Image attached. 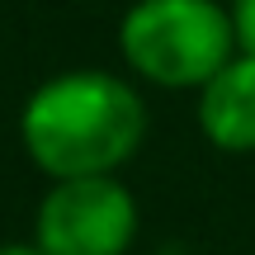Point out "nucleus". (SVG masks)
I'll return each instance as SVG.
<instances>
[{
  "mask_svg": "<svg viewBox=\"0 0 255 255\" xmlns=\"http://www.w3.org/2000/svg\"><path fill=\"white\" fill-rule=\"evenodd\" d=\"M199 132L218 151L246 156L255 151V57L237 52L194 100Z\"/></svg>",
  "mask_w": 255,
  "mask_h": 255,
  "instance_id": "20e7f679",
  "label": "nucleus"
},
{
  "mask_svg": "<svg viewBox=\"0 0 255 255\" xmlns=\"http://www.w3.org/2000/svg\"><path fill=\"white\" fill-rule=\"evenodd\" d=\"M0 255H43L33 241H14V246H0Z\"/></svg>",
  "mask_w": 255,
  "mask_h": 255,
  "instance_id": "423d86ee",
  "label": "nucleus"
},
{
  "mask_svg": "<svg viewBox=\"0 0 255 255\" xmlns=\"http://www.w3.org/2000/svg\"><path fill=\"white\" fill-rule=\"evenodd\" d=\"M137 227H142V213L119 175L57 180L38 199L33 246L43 255H128Z\"/></svg>",
  "mask_w": 255,
  "mask_h": 255,
  "instance_id": "7ed1b4c3",
  "label": "nucleus"
},
{
  "mask_svg": "<svg viewBox=\"0 0 255 255\" xmlns=\"http://www.w3.org/2000/svg\"><path fill=\"white\" fill-rule=\"evenodd\" d=\"M128 81L199 95L237 57V33L222 0H132L119 19Z\"/></svg>",
  "mask_w": 255,
  "mask_h": 255,
  "instance_id": "f03ea898",
  "label": "nucleus"
},
{
  "mask_svg": "<svg viewBox=\"0 0 255 255\" xmlns=\"http://www.w3.org/2000/svg\"><path fill=\"white\" fill-rule=\"evenodd\" d=\"M232 33H237V52L255 57V0H227Z\"/></svg>",
  "mask_w": 255,
  "mask_h": 255,
  "instance_id": "39448f33",
  "label": "nucleus"
},
{
  "mask_svg": "<svg viewBox=\"0 0 255 255\" xmlns=\"http://www.w3.org/2000/svg\"><path fill=\"white\" fill-rule=\"evenodd\" d=\"M19 142L52 184L119 175L146 142V100L119 71L71 66L28 90Z\"/></svg>",
  "mask_w": 255,
  "mask_h": 255,
  "instance_id": "f257e3e1",
  "label": "nucleus"
}]
</instances>
